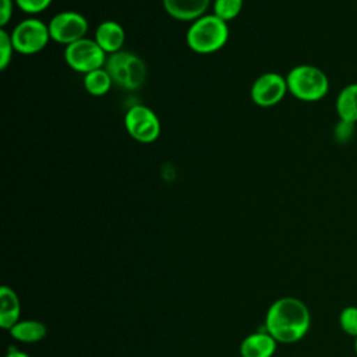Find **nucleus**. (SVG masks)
<instances>
[{"instance_id": "15", "label": "nucleus", "mask_w": 357, "mask_h": 357, "mask_svg": "<svg viewBox=\"0 0 357 357\" xmlns=\"http://www.w3.org/2000/svg\"><path fill=\"white\" fill-rule=\"evenodd\" d=\"M113 85V81L106 68H98L84 75V88L89 95L103 96Z\"/></svg>"}, {"instance_id": "7", "label": "nucleus", "mask_w": 357, "mask_h": 357, "mask_svg": "<svg viewBox=\"0 0 357 357\" xmlns=\"http://www.w3.org/2000/svg\"><path fill=\"white\" fill-rule=\"evenodd\" d=\"M124 127L130 137L141 144H152L160 135V120L145 105L131 106L124 116Z\"/></svg>"}, {"instance_id": "16", "label": "nucleus", "mask_w": 357, "mask_h": 357, "mask_svg": "<svg viewBox=\"0 0 357 357\" xmlns=\"http://www.w3.org/2000/svg\"><path fill=\"white\" fill-rule=\"evenodd\" d=\"M11 335L21 342H38L46 336V328L38 321H22L17 322L11 329Z\"/></svg>"}, {"instance_id": "12", "label": "nucleus", "mask_w": 357, "mask_h": 357, "mask_svg": "<svg viewBox=\"0 0 357 357\" xmlns=\"http://www.w3.org/2000/svg\"><path fill=\"white\" fill-rule=\"evenodd\" d=\"M276 340L268 332L250 335L243 340L240 351L243 357H271L276 347Z\"/></svg>"}, {"instance_id": "22", "label": "nucleus", "mask_w": 357, "mask_h": 357, "mask_svg": "<svg viewBox=\"0 0 357 357\" xmlns=\"http://www.w3.org/2000/svg\"><path fill=\"white\" fill-rule=\"evenodd\" d=\"M354 124L346 123V121H340L336 127V137L337 139H347L349 135L351 134V128Z\"/></svg>"}, {"instance_id": "24", "label": "nucleus", "mask_w": 357, "mask_h": 357, "mask_svg": "<svg viewBox=\"0 0 357 357\" xmlns=\"http://www.w3.org/2000/svg\"><path fill=\"white\" fill-rule=\"evenodd\" d=\"M354 351H356V356H357V337L354 340Z\"/></svg>"}, {"instance_id": "1", "label": "nucleus", "mask_w": 357, "mask_h": 357, "mask_svg": "<svg viewBox=\"0 0 357 357\" xmlns=\"http://www.w3.org/2000/svg\"><path fill=\"white\" fill-rule=\"evenodd\" d=\"M265 328L275 340L282 343L297 342L310 328L308 308L294 297H283L271 305Z\"/></svg>"}, {"instance_id": "20", "label": "nucleus", "mask_w": 357, "mask_h": 357, "mask_svg": "<svg viewBox=\"0 0 357 357\" xmlns=\"http://www.w3.org/2000/svg\"><path fill=\"white\" fill-rule=\"evenodd\" d=\"M15 6L26 14H39L45 11L53 0H14Z\"/></svg>"}, {"instance_id": "5", "label": "nucleus", "mask_w": 357, "mask_h": 357, "mask_svg": "<svg viewBox=\"0 0 357 357\" xmlns=\"http://www.w3.org/2000/svg\"><path fill=\"white\" fill-rule=\"evenodd\" d=\"M10 35L14 50L26 56L42 52L52 39L49 25L35 17H29L18 22Z\"/></svg>"}, {"instance_id": "2", "label": "nucleus", "mask_w": 357, "mask_h": 357, "mask_svg": "<svg viewBox=\"0 0 357 357\" xmlns=\"http://www.w3.org/2000/svg\"><path fill=\"white\" fill-rule=\"evenodd\" d=\"M229 39L227 22L215 14H205L192 21L185 42L188 47L199 54H211L220 50Z\"/></svg>"}, {"instance_id": "13", "label": "nucleus", "mask_w": 357, "mask_h": 357, "mask_svg": "<svg viewBox=\"0 0 357 357\" xmlns=\"http://www.w3.org/2000/svg\"><path fill=\"white\" fill-rule=\"evenodd\" d=\"M335 109L340 121L357 123V82L346 85L336 98Z\"/></svg>"}, {"instance_id": "10", "label": "nucleus", "mask_w": 357, "mask_h": 357, "mask_svg": "<svg viewBox=\"0 0 357 357\" xmlns=\"http://www.w3.org/2000/svg\"><path fill=\"white\" fill-rule=\"evenodd\" d=\"M165 11L178 21H195L205 15L211 0H162Z\"/></svg>"}, {"instance_id": "14", "label": "nucleus", "mask_w": 357, "mask_h": 357, "mask_svg": "<svg viewBox=\"0 0 357 357\" xmlns=\"http://www.w3.org/2000/svg\"><path fill=\"white\" fill-rule=\"evenodd\" d=\"M0 325L4 329H11L18 319L20 315V303L15 293L3 286L0 290Z\"/></svg>"}, {"instance_id": "6", "label": "nucleus", "mask_w": 357, "mask_h": 357, "mask_svg": "<svg viewBox=\"0 0 357 357\" xmlns=\"http://www.w3.org/2000/svg\"><path fill=\"white\" fill-rule=\"evenodd\" d=\"M64 60L70 68L85 75L93 70L103 68L107 60V53L95 39L84 38L66 46Z\"/></svg>"}, {"instance_id": "11", "label": "nucleus", "mask_w": 357, "mask_h": 357, "mask_svg": "<svg viewBox=\"0 0 357 357\" xmlns=\"http://www.w3.org/2000/svg\"><path fill=\"white\" fill-rule=\"evenodd\" d=\"M93 39L107 54H113L123 49L126 42V31L119 22L107 20L98 25Z\"/></svg>"}, {"instance_id": "17", "label": "nucleus", "mask_w": 357, "mask_h": 357, "mask_svg": "<svg viewBox=\"0 0 357 357\" xmlns=\"http://www.w3.org/2000/svg\"><path fill=\"white\" fill-rule=\"evenodd\" d=\"M244 0H215L213 1V14L220 20L229 22L234 20L241 8Z\"/></svg>"}, {"instance_id": "8", "label": "nucleus", "mask_w": 357, "mask_h": 357, "mask_svg": "<svg viewBox=\"0 0 357 357\" xmlns=\"http://www.w3.org/2000/svg\"><path fill=\"white\" fill-rule=\"evenodd\" d=\"M47 25L52 40L66 46L86 38L89 28L88 20L77 11L57 13Z\"/></svg>"}, {"instance_id": "19", "label": "nucleus", "mask_w": 357, "mask_h": 357, "mask_svg": "<svg viewBox=\"0 0 357 357\" xmlns=\"http://www.w3.org/2000/svg\"><path fill=\"white\" fill-rule=\"evenodd\" d=\"M14 46L11 40V35L1 28L0 29V68L6 70L7 66L11 63L13 54H14Z\"/></svg>"}, {"instance_id": "3", "label": "nucleus", "mask_w": 357, "mask_h": 357, "mask_svg": "<svg viewBox=\"0 0 357 357\" xmlns=\"http://www.w3.org/2000/svg\"><path fill=\"white\" fill-rule=\"evenodd\" d=\"M289 92L298 100L317 102L326 96L329 91V78L318 67L300 64L293 67L286 75Z\"/></svg>"}, {"instance_id": "23", "label": "nucleus", "mask_w": 357, "mask_h": 357, "mask_svg": "<svg viewBox=\"0 0 357 357\" xmlns=\"http://www.w3.org/2000/svg\"><path fill=\"white\" fill-rule=\"evenodd\" d=\"M6 357H28L26 354L21 353V351H10Z\"/></svg>"}, {"instance_id": "4", "label": "nucleus", "mask_w": 357, "mask_h": 357, "mask_svg": "<svg viewBox=\"0 0 357 357\" xmlns=\"http://www.w3.org/2000/svg\"><path fill=\"white\" fill-rule=\"evenodd\" d=\"M105 68L109 73L113 84L127 91L141 88L146 79L145 61L131 52L120 50L109 54Z\"/></svg>"}, {"instance_id": "18", "label": "nucleus", "mask_w": 357, "mask_h": 357, "mask_svg": "<svg viewBox=\"0 0 357 357\" xmlns=\"http://www.w3.org/2000/svg\"><path fill=\"white\" fill-rule=\"evenodd\" d=\"M339 325L346 335L356 339L357 337V307L349 305L343 308L339 315Z\"/></svg>"}, {"instance_id": "21", "label": "nucleus", "mask_w": 357, "mask_h": 357, "mask_svg": "<svg viewBox=\"0 0 357 357\" xmlns=\"http://www.w3.org/2000/svg\"><path fill=\"white\" fill-rule=\"evenodd\" d=\"M0 4H1V10H0V25H1V28H4V26L8 24V21L11 20L15 1H14V0H0Z\"/></svg>"}, {"instance_id": "9", "label": "nucleus", "mask_w": 357, "mask_h": 357, "mask_svg": "<svg viewBox=\"0 0 357 357\" xmlns=\"http://www.w3.org/2000/svg\"><path fill=\"white\" fill-rule=\"evenodd\" d=\"M289 92L286 77L279 73H264L252 82L250 96L257 106L271 107L278 105Z\"/></svg>"}]
</instances>
